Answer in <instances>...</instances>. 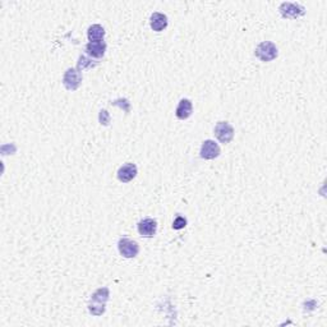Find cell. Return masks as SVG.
I'll return each mask as SVG.
<instances>
[{
	"mask_svg": "<svg viewBox=\"0 0 327 327\" xmlns=\"http://www.w3.org/2000/svg\"><path fill=\"white\" fill-rule=\"evenodd\" d=\"M109 297H110V291H109L108 288L97 289L91 295V299H90V313L94 314V316H101V314L105 313V305L109 300Z\"/></svg>",
	"mask_w": 327,
	"mask_h": 327,
	"instance_id": "cell-1",
	"label": "cell"
},
{
	"mask_svg": "<svg viewBox=\"0 0 327 327\" xmlns=\"http://www.w3.org/2000/svg\"><path fill=\"white\" fill-rule=\"evenodd\" d=\"M255 55L260 59L261 61H272L277 58L279 55V50H277L276 45L271 41H264L257 45L255 50Z\"/></svg>",
	"mask_w": 327,
	"mask_h": 327,
	"instance_id": "cell-2",
	"label": "cell"
},
{
	"mask_svg": "<svg viewBox=\"0 0 327 327\" xmlns=\"http://www.w3.org/2000/svg\"><path fill=\"white\" fill-rule=\"evenodd\" d=\"M281 17L286 20H297L305 14V8L298 3H290V2H284L279 7Z\"/></svg>",
	"mask_w": 327,
	"mask_h": 327,
	"instance_id": "cell-3",
	"label": "cell"
},
{
	"mask_svg": "<svg viewBox=\"0 0 327 327\" xmlns=\"http://www.w3.org/2000/svg\"><path fill=\"white\" fill-rule=\"evenodd\" d=\"M82 84V73L78 68H69L65 70L63 77V85L69 91H75Z\"/></svg>",
	"mask_w": 327,
	"mask_h": 327,
	"instance_id": "cell-4",
	"label": "cell"
},
{
	"mask_svg": "<svg viewBox=\"0 0 327 327\" xmlns=\"http://www.w3.org/2000/svg\"><path fill=\"white\" fill-rule=\"evenodd\" d=\"M215 137L219 139L220 143H230L234 138V128L227 122H219L215 125Z\"/></svg>",
	"mask_w": 327,
	"mask_h": 327,
	"instance_id": "cell-5",
	"label": "cell"
},
{
	"mask_svg": "<svg viewBox=\"0 0 327 327\" xmlns=\"http://www.w3.org/2000/svg\"><path fill=\"white\" fill-rule=\"evenodd\" d=\"M118 250L125 258H134L139 253V246L137 241L129 238H120L118 241Z\"/></svg>",
	"mask_w": 327,
	"mask_h": 327,
	"instance_id": "cell-6",
	"label": "cell"
},
{
	"mask_svg": "<svg viewBox=\"0 0 327 327\" xmlns=\"http://www.w3.org/2000/svg\"><path fill=\"white\" fill-rule=\"evenodd\" d=\"M137 229H138V233L141 236H144V238H151L156 234L157 231V222L156 220L151 219V217H146V219L141 220L137 225Z\"/></svg>",
	"mask_w": 327,
	"mask_h": 327,
	"instance_id": "cell-7",
	"label": "cell"
},
{
	"mask_svg": "<svg viewBox=\"0 0 327 327\" xmlns=\"http://www.w3.org/2000/svg\"><path fill=\"white\" fill-rule=\"evenodd\" d=\"M201 157L205 160H214V158L219 157L220 155V147L212 139H207L201 146Z\"/></svg>",
	"mask_w": 327,
	"mask_h": 327,
	"instance_id": "cell-8",
	"label": "cell"
},
{
	"mask_svg": "<svg viewBox=\"0 0 327 327\" xmlns=\"http://www.w3.org/2000/svg\"><path fill=\"white\" fill-rule=\"evenodd\" d=\"M137 173H138V170H137L136 164L127 162L124 164L123 167L119 168L117 175L118 179H119L122 183H129L130 181H133L134 178L137 177Z\"/></svg>",
	"mask_w": 327,
	"mask_h": 327,
	"instance_id": "cell-9",
	"label": "cell"
},
{
	"mask_svg": "<svg viewBox=\"0 0 327 327\" xmlns=\"http://www.w3.org/2000/svg\"><path fill=\"white\" fill-rule=\"evenodd\" d=\"M106 51V42L104 41H95V42H89L86 45V53L87 55H90L91 58L95 59H101L104 55H105Z\"/></svg>",
	"mask_w": 327,
	"mask_h": 327,
	"instance_id": "cell-10",
	"label": "cell"
},
{
	"mask_svg": "<svg viewBox=\"0 0 327 327\" xmlns=\"http://www.w3.org/2000/svg\"><path fill=\"white\" fill-rule=\"evenodd\" d=\"M168 23H169L168 17L164 13H160V12L152 13V16L150 18L151 28L153 31H156V32H161V31L165 30L168 27Z\"/></svg>",
	"mask_w": 327,
	"mask_h": 327,
	"instance_id": "cell-11",
	"label": "cell"
},
{
	"mask_svg": "<svg viewBox=\"0 0 327 327\" xmlns=\"http://www.w3.org/2000/svg\"><path fill=\"white\" fill-rule=\"evenodd\" d=\"M192 113H193V105H192V101L188 100V99H183V100H181L179 105H178L177 111H175V115H177L178 119L186 120L191 117Z\"/></svg>",
	"mask_w": 327,
	"mask_h": 327,
	"instance_id": "cell-12",
	"label": "cell"
},
{
	"mask_svg": "<svg viewBox=\"0 0 327 327\" xmlns=\"http://www.w3.org/2000/svg\"><path fill=\"white\" fill-rule=\"evenodd\" d=\"M104 36H105V30L100 25H92L87 31V37L90 42L103 41Z\"/></svg>",
	"mask_w": 327,
	"mask_h": 327,
	"instance_id": "cell-13",
	"label": "cell"
},
{
	"mask_svg": "<svg viewBox=\"0 0 327 327\" xmlns=\"http://www.w3.org/2000/svg\"><path fill=\"white\" fill-rule=\"evenodd\" d=\"M97 64H99V61L92 60L91 58H89V56H86V55H80L79 59H78V65H77V68L79 70L92 69V68L96 67Z\"/></svg>",
	"mask_w": 327,
	"mask_h": 327,
	"instance_id": "cell-14",
	"label": "cell"
},
{
	"mask_svg": "<svg viewBox=\"0 0 327 327\" xmlns=\"http://www.w3.org/2000/svg\"><path fill=\"white\" fill-rule=\"evenodd\" d=\"M186 225H187V220L184 219L183 216H178L177 219L174 220V222H173V229H175V230H181V229L186 227Z\"/></svg>",
	"mask_w": 327,
	"mask_h": 327,
	"instance_id": "cell-15",
	"label": "cell"
},
{
	"mask_svg": "<svg viewBox=\"0 0 327 327\" xmlns=\"http://www.w3.org/2000/svg\"><path fill=\"white\" fill-rule=\"evenodd\" d=\"M113 105L115 106H120V108H124V111L125 113H129V109H130V103L127 100V99H119V100H115L114 103H111Z\"/></svg>",
	"mask_w": 327,
	"mask_h": 327,
	"instance_id": "cell-16",
	"label": "cell"
},
{
	"mask_svg": "<svg viewBox=\"0 0 327 327\" xmlns=\"http://www.w3.org/2000/svg\"><path fill=\"white\" fill-rule=\"evenodd\" d=\"M99 120H100V124L109 125V123H110V114L108 113V110H101L100 111V115H99Z\"/></svg>",
	"mask_w": 327,
	"mask_h": 327,
	"instance_id": "cell-17",
	"label": "cell"
}]
</instances>
